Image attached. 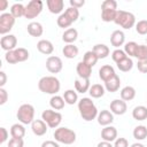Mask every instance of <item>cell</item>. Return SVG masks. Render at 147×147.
Listing matches in <instances>:
<instances>
[{
  "instance_id": "obj_1",
  "label": "cell",
  "mask_w": 147,
  "mask_h": 147,
  "mask_svg": "<svg viewBox=\"0 0 147 147\" xmlns=\"http://www.w3.org/2000/svg\"><path fill=\"white\" fill-rule=\"evenodd\" d=\"M78 110L82 116V118L86 122L93 121L95 117H98V108L90 98H83L78 101Z\"/></svg>"
},
{
  "instance_id": "obj_2",
  "label": "cell",
  "mask_w": 147,
  "mask_h": 147,
  "mask_svg": "<svg viewBox=\"0 0 147 147\" xmlns=\"http://www.w3.org/2000/svg\"><path fill=\"white\" fill-rule=\"evenodd\" d=\"M38 88L40 92L45 94H52L56 95V93L61 88L60 80L54 76H45L41 77L38 82Z\"/></svg>"
},
{
  "instance_id": "obj_3",
  "label": "cell",
  "mask_w": 147,
  "mask_h": 147,
  "mask_svg": "<svg viewBox=\"0 0 147 147\" xmlns=\"http://www.w3.org/2000/svg\"><path fill=\"white\" fill-rule=\"evenodd\" d=\"M54 138H55V141H57L60 144L71 145V144H74L76 141V132L72 131L69 127L61 126V127L55 129Z\"/></svg>"
},
{
  "instance_id": "obj_4",
  "label": "cell",
  "mask_w": 147,
  "mask_h": 147,
  "mask_svg": "<svg viewBox=\"0 0 147 147\" xmlns=\"http://www.w3.org/2000/svg\"><path fill=\"white\" fill-rule=\"evenodd\" d=\"M117 14V2L115 0H105L101 3V20L103 22H114Z\"/></svg>"
},
{
  "instance_id": "obj_5",
  "label": "cell",
  "mask_w": 147,
  "mask_h": 147,
  "mask_svg": "<svg viewBox=\"0 0 147 147\" xmlns=\"http://www.w3.org/2000/svg\"><path fill=\"white\" fill-rule=\"evenodd\" d=\"M16 117L21 122V124H31L34 121V107L30 103L21 105L17 109Z\"/></svg>"
},
{
  "instance_id": "obj_6",
  "label": "cell",
  "mask_w": 147,
  "mask_h": 147,
  "mask_svg": "<svg viewBox=\"0 0 147 147\" xmlns=\"http://www.w3.org/2000/svg\"><path fill=\"white\" fill-rule=\"evenodd\" d=\"M114 22L117 25H119L121 28H123L125 30H130L131 28H133L136 25V16L130 11L117 10V14H116Z\"/></svg>"
},
{
  "instance_id": "obj_7",
  "label": "cell",
  "mask_w": 147,
  "mask_h": 147,
  "mask_svg": "<svg viewBox=\"0 0 147 147\" xmlns=\"http://www.w3.org/2000/svg\"><path fill=\"white\" fill-rule=\"evenodd\" d=\"M41 119L48 125V127L57 129L62 122V115L59 111H55L52 109H46L41 114Z\"/></svg>"
},
{
  "instance_id": "obj_8",
  "label": "cell",
  "mask_w": 147,
  "mask_h": 147,
  "mask_svg": "<svg viewBox=\"0 0 147 147\" xmlns=\"http://www.w3.org/2000/svg\"><path fill=\"white\" fill-rule=\"evenodd\" d=\"M42 8H44L42 1H40V0H31L25 6L24 17L28 18V20H32V18L37 17L41 13Z\"/></svg>"
},
{
  "instance_id": "obj_9",
  "label": "cell",
  "mask_w": 147,
  "mask_h": 147,
  "mask_svg": "<svg viewBox=\"0 0 147 147\" xmlns=\"http://www.w3.org/2000/svg\"><path fill=\"white\" fill-rule=\"evenodd\" d=\"M15 17L10 13H2L0 15V33L6 36L14 26Z\"/></svg>"
},
{
  "instance_id": "obj_10",
  "label": "cell",
  "mask_w": 147,
  "mask_h": 147,
  "mask_svg": "<svg viewBox=\"0 0 147 147\" xmlns=\"http://www.w3.org/2000/svg\"><path fill=\"white\" fill-rule=\"evenodd\" d=\"M63 68V62L59 56L51 55L46 60V69L51 74H59Z\"/></svg>"
},
{
  "instance_id": "obj_11",
  "label": "cell",
  "mask_w": 147,
  "mask_h": 147,
  "mask_svg": "<svg viewBox=\"0 0 147 147\" xmlns=\"http://www.w3.org/2000/svg\"><path fill=\"white\" fill-rule=\"evenodd\" d=\"M16 45H17V38L14 34H6L0 39V46L6 52L16 49Z\"/></svg>"
},
{
  "instance_id": "obj_12",
  "label": "cell",
  "mask_w": 147,
  "mask_h": 147,
  "mask_svg": "<svg viewBox=\"0 0 147 147\" xmlns=\"http://www.w3.org/2000/svg\"><path fill=\"white\" fill-rule=\"evenodd\" d=\"M127 110V105L122 99H115L110 102V111L115 115H124Z\"/></svg>"
},
{
  "instance_id": "obj_13",
  "label": "cell",
  "mask_w": 147,
  "mask_h": 147,
  "mask_svg": "<svg viewBox=\"0 0 147 147\" xmlns=\"http://www.w3.org/2000/svg\"><path fill=\"white\" fill-rule=\"evenodd\" d=\"M101 138L105 141H108V142L115 141L117 139V129L115 126H113V125L105 126L101 130Z\"/></svg>"
},
{
  "instance_id": "obj_14",
  "label": "cell",
  "mask_w": 147,
  "mask_h": 147,
  "mask_svg": "<svg viewBox=\"0 0 147 147\" xmlns=\"http://www.w3.org/2000/svg\"><path fill=\"white\" fill-rule=\"evenodd\" d=\"M76 72H77V75H78L79 78L90 79V77L92 75V67H90L88 64H86L84 61H80V62L77 63Z\"/></svg>"
},
{
  "instance_id": "obj_15",
  "label": "cell",
  "mask_w": 147,
  "mask_h": 147,
  "mask_svg": "<svg viewBox=\"0 0 147 147\" xmlns=\"http://www.w3.org/2000/svg\"><path fill=\"white\" fill-rule=\"evenodd\" d=\"M98 123L102 126H108L114 122V114L109 110H101L98 114Z\"/></svg>"
},
{
  "instance_id": "obj_16",
  "label": "cell",
  "mask_w": 147,
  "mask_h": 147,
  "mask_svg": "<svg viewBox=\"0 0 147 147\" xmlns=\"http://www.w3.org/2000/svg\"><path fill=\"white\" fill-rule=\"evenodd\" d=\"M47 126L48 125L42 119H34L31 123V130L38 137H41L47 132Z\"/></svg>"
},
{
  "instance_id": "obj_17",
  "label": "cell",
  "mask_w": 147,
  "mask_h": 147,
  "mask_svg": "<svg viewBox=\"0 0 147 147\" xmlns=\"http://www.w3.org/2000/svg\"><path fill=\"white\" fill-rule=\"evenodd\" d=\"M116 74H115V70H114V68L111 67V65H109V64H105V65H102L100 69H99V77H100V79L102 80V82H107V80H109L110 78H113L114 76H115Z\"/></svg>"
},
{
  "instance_id": "obj_18",
  "label": "cell",
  "mask_w": 147,
  "mask_h": 147,
  "mask_svg": "<svg viewBox=\"0 0 147 147\" xmlns=\"http://www.w3.org/2000/svg\"><path fill=\"white\" fill-rule=\"evenodd\" d=\"M124 41H125V34H124V32L122 30H115V31H113V33L110 36V44L114 47L118 48L119 46H122L124 44Z\"/></svg>"
},
{
  "instance_id": "obj_19",
  "label": "cell",
  "mask_w": 147,
  "mask_h": 147,
  "mask_svg": "<svg viewBox=\"0 0 147 147\" xmlns=\"http://www.w3.org/2000/svg\"><path fill=\"white\" fill-rule=\"evenodd\" d=\"M48 10L52 14H60L62 13L63 8H64V1L63 0H47L46 1Z\"/></svg>"
},
{
  "instance_id": "obj_20",
  "label": "cell",
  "mask_w": 147,
  "mask_h": 147,
  "mask_svg": "<svg viewBox=\"0 0 147 147\" xmlns=\"http://www.w3.org/2000/svg\"><path fill=\"white\" fill-rule=\"evenodd\" d=\"M37 48L38 51L41 53V54H45V55H51L53 52H54V46L53 44L49 41V40H46V39H41L37 42Z\"/></svg>"
},
{
  "instance_id": "obj_21",
  "label": "cell",
  "mask_w": 147,
  "mask_h": 147,
  "mask_svg": "<svg viewBox=\"0 0 147 147\" xmlns=\"http://www.w3.org/2000/svg\"><path fill=\"white\" fill-rule=\"evenodd\" d=\"M28 33L32 37H40L44 33V28L39 22H31L26 26Z\"/></svg>"
},
{
  "instance_id": "obj_22",
  "label": "cell",
  "mask_w": 147,
  "mask_h": 147,
  "mask_svg": "<svg viewBox=\"0 0 147 147\" xmlns=\"http://www.w3.org/2000/svg\"><path fill=\"white\" fill-rule=\"evenodd\" d=\"M78 38V31L75 28H69L64 30L62 34V40L67 44H74Z\"/></svg>"
},
{
  "instance_id": "obj_23",
  "label": "cell",
  "mask_w": 147,
  "mask_h": 147,
  "mask_svg": "<svg viewBox=\"0 0 147 147\" xmlns=\"http://www.w3.org/2000/svg\"><path fill=\"white\" fill-rule=\"evenodd\" d=\"M92 51L95 53L98 59H106L109 55V53H110L109 47L107 45H105V44H96V45H94Z\"/></svg>"
},
{
  "instance_id": "obj_24",
  "label": "cell",
  "mask_w": 147,
  "mask_h": 147,
  "mask_svg": "<svg viewBox=\"0 0 147 147\" xmlns=\"http://www.w3.org/2000/svg\"><path fill=\"white\" fill-rule=\"evenodd\" d=\"M119 86H121V79L117 75H115L113 78H110L105 83V88L108 92H117Z\"/></svg>"
},
{
  "instance_id": "obj_25",
  "label": "cell",
  "mask_w": 147,
  "mask_h": 147,
  "mask_svg": "<svg viewBox=\"0 0 147 147\" xmlns=\"http://www.w3.org/2000/svg\"><path fill=\"white\" fill-rule=\"evenodd\" d=\"M90 79H84V78H77L75 79V88L76 92L78 93H85L90 90Z\"/></svg>"
},
{
  "instance_id": "obj_26",
  "label": "cell",
  "mask_w": 147,
  "mask_h": 147,
  "mask_svg": "<svg viewBox=\"0 0 147 147\" xmlns=\"http://www.w3.org/2000/svg\"><path fill=\"white\" fill-rule=\"evenodd\" d=\"M136 88L133 86H125L121 90V99L124 100L125 102L126 101H131L136 98Z\"/></svg>"
},
{
  "instance_id": "obj_27",
  "label": "cell",
  "mask_w": 147,
  "mask_h": 147,
  "mask_svg": "<svg viewBox=\"0 0 147 147\" xmlns=\"http://www.w3.org/2000/svg\"><path fill=\"white\" fill-rule=\"evenodd\" d=\"M132 117L136 121H145L147 119V107L145 106H137L132 110Z\"/></svg>"
},
{
  "instance_id": "obj_28",
  "label": "cell",
  "mask_w": 147,
  "mask_h": 147,
  "mask_svg": "<svg viewBox=\"0 0 147 147\" xmlns=\"http://www.w3.org/2000/svg\"><path fill=\"white\" fill-rule=\"evenodd\" d=\"M62 53L67 59H75L78 55V47L75 46L74 44H67L63 47Z\"/></svg>"
},
{
  "instance_id": "obj_29",
  "label": "cell",
  "mask_w": 147,
  "mask_h": 147,
  "mask_svg": "<svg viewBox=\"0 0 147 147\" xmlns=\"http://www.w3.org/2000/svg\"><path fill=\"white\" fill-rule=\"evenodd\" d=\"M10 136L11 138H23L25 136V127L23 126V124H13L10 127Z\"/></svg>"
},
{
  "instance_id": "obj_30",
  "label": "cell",
  "mask_w": 147,
  "mask_h": 147,
  "mask_svg": "<svg viewBox=\"0 0 147 147\" xmlns=\"http://www.w3.org/2000/svg\"><path fill=\"white\" fill-rule=\"evenodd\" d=\"M105 90H106L105 86H102L101 84H93V85L90 87L88 93H90V95H91L92 98L98 99V98H101V96L105 95Z\"/></svg>"
},
{
  "instance_id": "obj_31",
  "label": "cell",
  "mask_w": 147,
  "mask_h": 147,
  "mask_svg": "<svg viewBox=\"0 0 147 147\" xmlns=\"http://www.w3.org/2000/svg\"><path fill=\"white\" fill-rule=\"evenodd\" d=\"M133 138L137 139L138 141L140 140H145L147 138V127L145 125H138L133 129Z\"/></svg>"
},
{
  "instance_id": "obj_32",
  "label": "cell",
  "mask_w": 147,
  "mask_h": 147,
  "mask_svg": "<svg viewBox=\"0 0 147 147\" xmlns=\"http://www.w3.org/2000/svg\"><path fill=\"white\" fill-rule=\"evenodd\" d=\"M64 103H65L64 99H63L62 96H60V95H53V96L51 98V100H49V106H51L53 109H55V110H61V109H63V108H64Z\"/></svg>"
},
{
  "instance_id": "obj_33",
  "label": "cell",
  "mask_w": 147,
  "mask_h": 147,
  "mask_svg": "<svg viewBox=\"0 0 147 147\" xmlns=\"http://www.w3.org/2000/svg\"><path fill=\"white\" fill-rule=\"evenodd\" d=\"M116 64H117L118 70H121V71H123V72H127V71H130V70L133 68V61H132V59L129 57V56H126L125 59H123L122 61H119V62L116 63Z\"/></svg>"
},
{
  "instance_id": "obj_34",
  "label": "cell",
  "mask_w": 147,
  "mask_h": 147,
  "mask_svg": "<svg viewBox=\"0 0 147 147\" xmlns=\"http://www.w3.org/2000/svg\"><path fill=\"white\" fill-rule=\"evenodd\" d=\"M63 99H64L65 103H68V105H75L78 101L77 92L74 91V90H67L63 93Z\"/></svg>"
},
{
  "instance_id": "obj_35",
  "label": "cell",
  "mask_w": 147,
  "mask_h": 147,
  "mask_svg": "<svg viewBox=\"0 0 147 147\" xmlns=\"http://www.w3.org/2000/svg\"><path fill=\"white\" fill-rule=\"evenodd\" d=\"M24 13H25V6H23L22 3H14L10 7V14L15 18H20L24 16Z\"/></svg>"
},
{
  "instance_id": "obj_36",
  "label": "cell",
  "mask_w": 147,
  "mask_h": 147,
  "mask_svg": "<svg viewBox=\"0 0 147 147\" xmlns=\"http://www.w3.org/2000/svg\"><path fill=\"white\" fill-rule=\"evenodd\" d=\"M98 56L95 55V53L93 52V51H87L85 54H84V57H83V61L86 63V64H88L90 67H94L95 64H96V62H98Z\"/></svg>"
},
{
  "instance_id": "obj_37",
  "label": "cell",
  "mask_w": 147,
  "mask_h": 147,
  "mask_svg": "<svg viewBox=\"0 0 147 147\" xmlns=\"http://www.w3.org/2000/svg\"><path fill=\"white\" fill-rule=\"evenodd\" d=\"M137 48H138V44L136 41H129L124 45V52L126 55H129V57L136 55Z\"/></svg>"
},
{
  "instance_id": "obj_38",
  "label": "cell",
  "mask_w": 147,
  "mask_h": 147,
  "mask_svg": "<svg viewBox=\"0 0 147 147\" xmlns=\"http://www.w3.org/2000/svg\"><path fill=\"white\" fill-rule=\"evenodd\" d=\"M56 23H57V25L60 26V28H68L69 29V26L72 24V22H71V20L64 14V13H62L59 17H57V20H56Z\"/></svg>"
},
{
  "instance_id": "obj_39",
  "label": "cell",
  "mask_w": 147,
  "mask_h": 147,
  "mask_svg": "<svg viewBox=\"0 0 147 147\" xmlns=\"http://www.w3.org/2000/svg\"><path fill=\"white\" fill-rule=\"evenodd\" d=\"M15 53H16V56H17V60L18 62H24L29 59L30 54H29V51L23 48V47H18L15 49Z\"/></svg>"
},
{
  "instance_id": "obj_40",
  "label": "cell",
  "mask_w": 147,
  "mask_h": 147,
  "mask_svg": "<svg viewBox=\"0 0 147 147\" xmlns=\"http://www.w3.org/2000/svg\"><path fill=\"white\" fill-rule=\"evenodd\" d=\"M134 57H137L138 61L146 60L147 59V45H138Z\"/></svg>"
},
{
  "instance_id": "obj_41",
  "label": "cell",
  "mask_w": 147,
  "mask_h": 147,
  "mask_svg": "<svg viewBox=\"0 0 147 147\" xmlns=\"http://www.w3.org/2000/svg\"><path fill=\"white\" fill-rule=\"evenodd\" d=\"M64 14L71 20L72 23L76 22V21L78 20V17H79V10H78L77 8H74V7H69V8H67L65 11H64Z\"/></svg>"
},
{
  "instance_id": "obj_42",
  "label": "cell",
  "mask_w": 147,
  "mask_h": 147,
  "mask_svg": "<svg viewBox=\"0 0 147 147\" xmlns=\"http://www.w3.org/2000/svg\"><path fill=\"white\" fill-rule=\"evenodd\" d=\"M127 55L125 54V52H124V49H121V48H116L115 51H113V53H111V59H113V61H115L116 63H118L119 61H122L123 59H125Z\"/></svg>"
},
{
  "instance_id": "obj_43",
  "label": "cell",
  "mask_w": 147,
  "mask_h": 147,
  "mask_svg": "<svg viewBox=\"0 0 147 147\" xmlns=\"http://www.w3.org/2000/svg\"><path fill=\"white\" fill-rule=\"evenodd\" d=\"M136 31L139 34H147V20H140L136 23Z\"/></svg>"
},
{
  "instance_id": "obj_44",
  "label": "cell",
  "mask_w": 147,
  "mask_h": 147,
  "mask_svg": "<svg viewBox=\"0 0 147 147\" xmlns=\"http://www.w3.org/2000/svg\"><path fill=\"white\" fill-rule=\"evenodd\" d=\"M5 60H6L9 64L18 63V60H17V56H16L15 49H14V51H9V52H6V54H5Z\"/></svg>"
},
{
  "instance_id": "obj_45",
  "label": "cell",
  "mask_w": 147,
  "mask_h": 147,
  "mask_svg": "<svg viewBox=\"0 0 147 147\" xmlns=\"http://www.w3.org/2000/svg\"><path fill=\"white\" fill-rule=\"evenodd\" d=\"M8 147H24L23 138H11L8 142Z\"/></svg>"
},
{
  "instance_id": "obj_46",
  "label": "cell",
  "mask_w": 147,
  "mask_h": 147,
  "mask_svg": "<svg viewBox=\"0 0 147 147\" xmlns=\"http://www.w3.org/2000/svg\"><path fill=\"white\" fill-rule=\"evenodd\" d=\"M137 68L141 74H147V59L142 61H138Z\"/></svg>"
},
{
  "instance_id": "obj_47",
  "label": "cell",
  "mask_w": 147,
  "mask_h": 147,
  "mask_svg": "<svg viewBox=\"0 0 147 147\" xmlns=\"http://www.w3.org/2000/svg\"><path fill=\"white\" fill-rule=\"evenodd\" d=\"M114 147H129V141L125 138H117L115 140Z\"/></svg>"
},
{
  "instance_id": "obj_48",
  "label": "cell",
  "mask_w": 147,
  "mask_h": 147,
  "mask_svg": "<svg viewBox=\"0 0 147 147\" xmlns=\"http://www.w3.org/2000/svg\"><path fill=\"white\" fill-rule=\"evenodd\" d=\"M8 100V93L3 87H0V105H5Z\"/></svg>"
},
{
  "instance_id": "obj_49",
  "label": "cell",
  "mask_w": 147,
  "mask_h": 147,
  "mask_svg": "<svg viewBox=\"0 0 147 147\" xmlns=\"http://www.w3.org/2000/svg\"><path fill=\"white\" fill-rule=\"evenodd\" d=\"M0 133H1V136H0V144H5L6 141H7V139H8V131H7V129L6 127H0Z\"/></svg>"
},
{
  "instance_id": "obj_50",
  "label": "cell",
  "mask_w": 147,
  "mask_h": 147,
  "mask_svg": "<svg viewBox=\"0 0 147 147\" xmlns=\"http://www.w3.org/2000/svg\"><path fill=\"white\" fill-rule=\"evenodd\" d=\"M69 3H70V7H74V8L79 9L80 7H83L85 5V1L84 0H70Z\"/></svg>"
},
{
  "instance_id": "obj_51",
  "label": "cell",
  "mask_w": 147,
  "mask_h": 147,
  "mask_svg": "<svg viewBox=\"0 0 147 147\" xmlns=\"http://www.w3.org/2000/svg\"><path fill=\"white\" fill-rule=\"evenodd\" d=\"M41 147H60L59 142L57 141H54V140H46L41 144Z\"/></svg>"
},
{
  "instance_id": "obj_52",
  "label": "cell",
  "mask_w": 147,
  "mask_h": 147,
  "mask_svg": "<svg viewBox=\"0 0 147 147\" xmlns=\"http://www.w3.org/2000/svg\"><path fill=\"white\" fill-rule=\"evenodd\" d=\"M7 83V75L5 71H0V87H3Z\"/></svg>"
},
{
  "instance_id": "obj_53",
  "label": "cell",
  "mask_w": 147,
  "mask_h": 147,
  "mask_svg": "<svg viewBox=\"0 0 147 147\" xmlns=\"http://www.w3.org/2000/svg\"><path fill=\"white\" fill-rule=\"evenodd\" d=\"M7 6H8V1L7 0H0V10L1 11L7 9Z\"/></svg>"
},
{
  "instance_id": "obj_54",
  "label": "cell",
  "mask_w": 147,
  "mask_h": 147,
  "mask_svg": "<svg viewBox=\"0 0 147 147\" xmlns=\"http://www.w3.org/2000/svg\"><path fill=\"white\" fill-rule=\"evenodd\" d=\"M96 147H114V146L111 145V142H108V141H105V140H103V141L99 142Z\"/></svg>"
},
{
  "instance_id": "obj_55",
  "label": "cell",
  "mask_w": 147,
  "mask_h": 147,
  "mask_svg": "<svg viewBox=\"0 0 147 147\" xmlns=\"http://www.w3.org/2000/svg\"><path fill=\"white\" fill-rule=\"evenodd\" d=\"M131 147H145V146L141 142H134V144L131 145Z\"/></svg>"
},
{
  "instance_id": "obj_56",
  "label": "cell",
  "mask_w": 147,
  "mask_h": 147,
  "mask_svg": "<svg viewBox=\"0 0 147 147\" xmlns=\"http://www.w3.org/2000/svg\"><path fill=\"white\" fill-rule=\"evenodd\" d=\"M146 44H147V38H146Z\"/></svg>"
}]
</instances>
